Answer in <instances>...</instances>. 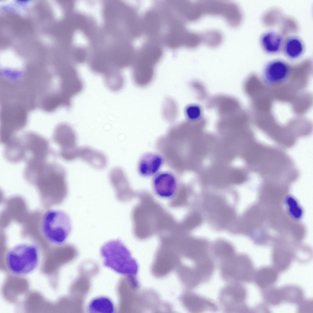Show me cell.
Listing matches in <instances>:
<instances>
[{"instance_id": "cell-1", "label": "cell", "mask_w": 313, "mask_h": 313, "mask_svg": "<svg viewBox=\"0 0 313 313\" xmlns=\"http://www.w3.org/2000/svg\"><path fill=\"white\" fill-rule=\"evenodd\" d=\"M40 258L39 249L36 245L24 242L8 249L4 259L6 266L11 272L22 276L33 272L39 266Z\"/></svg>"}, {"instance_id": "cell-2", "label": "cell", "mask_w": 313, "mask_h": 313, "mask_svg": "<svg viewBox=\"0 0 313 313\" xmlns=\"http://www.w3.org/2000/svg\"><path fill=\"white\" fill-rule=\"evenodd\" d=\"M100 254L105 267L122 274H135L138 266L128 249L119 239L112 240L101 247Z\"/></svg>"}, {"instance_id": "cell-3", "label": "cell", "mask_w": 313, "mask_h": 313, "mask_svg": "<svg viewBox=\"0 0 313 313\" xmlns=\"http://www.w3.org/2000/svg\"><path fill=\"white\" fill-rule=\"evenodd\" d=\"M42 232L50 243L57 245L63 244L72 230V223L69 215L57 209L47 211L43 215L41 223Z\"/></svg>"}, {"instance_id": "cell-4", "label": "cell", "mask_w": 313, "mask_h": 313, "mask_svg": "<svg viewBox=\"0 0 313 313\" xmlns=\"http://www.w3.org/2000/svg\"><path fill=\"white\" fill-rule=\"evenodd\" d=\"M220 262V272L224 279L235 282H250L253 279V267L247 256L235 255Z\"/></svg>"}, {"instance_id": "cell-5", "label": "cell", "mask_w": 313, "mask_h": 313, "mask_svg": "<svg viewBox=\"0 0 313 313\" xmlns=\"http://www.w3.org/2000/svg\"><path fill=\"white\" fill-rule=\"evenodd\" d=\"M53 140L59 147V154L62 159L72 161L78 158L79 148L76 145V134L69 124L62 123L54 129Z\"/></svg>"}, {"instance_id": "cell-6", "label": "cell", "mask_w": 313, "mask_h": 313, "mask_svg": "<svg viewBox=\"0 0 313 313\" xmlns=\"http://www.w3.org/2000/svg\"><path fill=\"white\" fill-rule=\"evenodd\" d=\"M26 154V160H46L50 152L48 141L43 136L32 131L20 135Z\"/></svg>"}, {"instance_id": "cell-7", "label": "cell", "mask_w": 313, "mask_h": 313, "mask_svg": "<svg viewBox=\"0 0 313 313\" xmlns=\"http://www.w3.org/2000/svg\"><path fill=\"white\" fill-rule=\"evenodd\" d=\"M203 14L223 17L229 24L238 19L240 10L237 5L233 2L219 1H198Z\"/></svg>"}, {"instance_id": "cell-8", "label": "cell", "mask_w": 313, "mask_h": 313, "mask_svg": "<svg viewBox=\"0 0 313 313\" xmlns=\"http://www.w3.org/2000/svg\"><path fill=\"white\" fill-rule=\"evenodd\" d=\"M246 291L245 287L238 282H233L226 286L221 291L219 301L225 311H244L243 302Z\"/></svg>"}, {"instance_id": "cell-9", "label": "cell", "mask_w": 313, "mask_h": 313, "mask_svg": "<svg viewBox=\"0 0 313 313\" xmlns=\"http://www.w3.org/2000/svg\"><path fill=\"white\" fill-rule=\"evenodd\" d=\"M289 73L290 68L288 64L282 60L277 59L270 61L266 65L263 77L267 84L276 85L285 81Z\"/></svg>"}, {"instance_id": "cell-10", "label": "cell", "mask_w": 313, "mask_h": 313, "mask_svg": "<svg viewBox=\"0 0 313 313\" xmlns=\"http://www.w3.org/2000/svg\"><path fill=\"white\" fill-rule=\"evenodd\" d=\"M155 193L159 197L166 199L172 197L177 188V181L174 175L168 172H163L157 174L153 181Z\"/></svg>"}, {"instance_id": "cell-11", "label": "cell", "mask_w": 313, "mask_h": 313, "mask_svg": "<svg viewBox=\"0 0 313 313\" xmlns=\"http://www.w3.org/2000/svg\"><path fill=\"white\" fill-rule=\"evenodd\" d=\"M163 162L162 157L155 153H149L140 158L138 165L139 174L144 177L154 175L158 171Z\"/></svg>"}, {"instance_id": "cell-12", "label": "cell", "mask_w": 313, "mask_h": 313, "mask_svg": "<svg viewBox=\"0 0 313 313\" xmlns=\"http://www.w3.org/2000/svg\"><path fill=\"white\" fill-rule=\"evenodd\" d=\"M78 158L97 169L105 168L107 164V158L103 153L88 146L79 148Z\"/></svg>"}, {"instance_id": "cell-13", "label": "cell", "mask_w": 313, "mask_h": 313, "mask_svg": "<svg viewBox=\"0 0 313 313\" xmlns=\"http://www.w3.org/2000/svg\"><path fill=\"white\" fill-rule=\"evenodd\" d=\"M5 145L4 155L8 161L17 163L26 159V154L20 136H14Z\"/></svg>"}, {"instance_id": "cell-14", "label": "cell", "mask_w": 313, "mask_h": 313, "mask_svg": "<svg viewBox=\"0 0 313 313\" xmlns=\"http://www.w3.org/2000/svg\"><path fill=\"white\" fill-rule=\"evenodd\" d=\"M283 40L281 35L273 31H268L261 36L260 44L262 49L266 53L275 54L282 49Z\"/></svg>"}, {"instance_id": "cell-15", "label": "cell", "mask_w": 313, "mask_h": 313, "mask_svg": "<svg viewBox=\"0 0 313 313\" xmlns=\"http://www.w3.org/2000/svg\"><path fill=\"white\" fill-rule=\"evenodd\" d=\"M304 50L303 42L297 36H290L283 40L282 50L289 59L294 60L299 58L302 55Z\"/></svg>"}, {"instance_id": "cell-16", "label": "cell", "mask_w": 313, "mask_h": 313, "mask_svg": "<svg viewBox=\"0 0 313 313\" xmlns=\"http://www.w3.org/2000/svg\"><path fill=\"white\" fill-rule=\"evenodd\" d=\"M76 9L79 12L92 17L98 24L102 22V9L100 2L81 1L76 2Z\"/></svg>"}, {"instance_id": "cell-17", "label": "cell", "mask_w": 313, "mask_h": 313, "mask_svg": "<svg viewBox=\"0 0 313 313\" xmlns=\"http://www.w3.org/2000/svg\"><path fill=\"white\" fill-rule=\"evenodd\" d=\"M115 310L113 302L110 298L105 296L93 299L87 307V310L90 313H113Z\"/></svg>"}, {"instance_id": "cell-18", "label": "cell", "mask_w": 313, "mask_h": 313, "mask_svg": "<svg viewBox=\"0 0 313 313\" xmlns=\"http://www.w3.org/2000/svg\"><path fill=\"white\" fill-rule=\"evenodd\" d=\"M256 273V282L260 286L266 287L273 284L277 278V272L271 268H261Z\"/></svg>"}, {"instance_id": "cell-19", "label": "cell", "mask_w": 313, "mask_h": 313, "mask_svg": "<svg viewBox=\"0 0 313 313\" xmlns=\"http://www.w3.org/2000/svg\"><path fill=\"white\" fill-rule=\"evenodd\" d=\"M214 252L215 257L220 260V262L235 255L233 247L225 242H219L216 244Z\"/></svg>"}, {"instance_id": "cell-20", "label": "cell", "mask_w": 313, "mask_h": 313, "mask_svg": "<svg viewBox=\"0 0 313 313\" xmlns=\"http://www.w3.org/2000/svg\"><path fill=\"white\" fill-rule=\"evenodd\" d=\"M202 42L211 47L218 46L223 40L221 33L215 30L206 31L201 34Z\"/></svg>"}, {"instance_id": "cell-21", "label": "cell", "mask_w": 313, "mask_h": 313, "mask_svg": "<svg viewBox=\"0 0 313 313\" xmlns=\"http://www.w3.org/2000/svg\"><path fill=\"white\" fill-rule=\"evenodd\" d=\"M285 205L289 213L294 219H299L302 215V209L296 199L292 196L285 199Z\"/></svg>"}, {"instance_id": "cell-22", "label": "cell", "mask_w": 313, "mask_h": 313, "mask_svg": "<svg viewBox=\"0 0 313 313\" xmlns=\"http://www.w3.org/2000/svg\"><path fill=\"white\" fill-rule=\"evenodd\" d=\"M185 113L187 118L190 120H195L201 116L202 110L201 107L196 105L188 106L185 110Z\"/></svg>"}, {"instance_id": "cell-23", "label": "cell", "mask_w": 313, "mask_h": 313, "mask_svg": "<svg viewBox=\"0 0 313 313\" xmlns=\"http://www.w3.org/2000/svg\"><path fill=\"white\" fill-rule=\"evenodd\" d=\"M264 291V298L270 304H277L280 301V292L276 289H271Z\"/></svg>"}, {"instance_id": "cell-24", "label": "cell", "mask_w": 313, "mask_h": 313, "mask_svg": "<svg viewBox=\"0 0 313 313\" xmlns=\"http://www.w3.org/2000/svg\"><path fill=\"white\" fill-rule=\"evenodd\" d=\"M75 38L76 46L82 47L87 46L88 44V39L86 36L81 32H77Z\"/></svg>"}, {"instance_id": "cell-25", "label": "cell", "mask_w": 313, "mask_h": 313, "mask_svg": "<svg viewBox=\"0 0 313 313\" xmlns=\"http://www.w3.org/2000/svg\"><path fill=\"white\" fill-rule=\"evenodd\" d=\"M10 119V118H9L8 119ZM5 120H6V119H5Z\"/></svg>"}]
</instances>
